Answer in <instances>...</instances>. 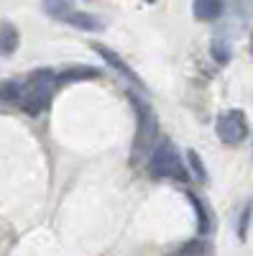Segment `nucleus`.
I'll return each instance as SVG.
<instances>
[{"instance_id": "f257e3e1", "label": "nucleus", "mask_w": 253, "mask_h": 256, "mask_svg": "<svg viewBox=\"0 0 253 256\" xmlns=\"http://www.w3.org/2000/svg\"><path fill=\"white\" fill-rule=\"evenodd\" d=\"M56 88H59L56 72H51V70L33 72L26 82H18V98H15V102L20 105V110H23V113L38 116V113H44L49 108V102H51Z\"/></svg>"}, {"instance_id": "f03ea898", "label": "nucleus", "mask_w": 253, "mask_h": 256, "mask_svg": "<svg viewBox=\"0 0 253 256\" xmlns=\"http://www.w3.org/2000/svg\"><path fill=\"white\" fill-rule=\"evenodd\" d=\"M149 172L151 177L156 180H189V169L184 166L177 146L172 141H161L154 152H151V159H149Z\"/></svg>"}, {"instance_id": "7ed1b4c3", "label": "nucleus", "mask_w": 253, "mask_h": 256, "mask_svg": "<svg viewBox=\"0 0 253 256\" xmlns=\"http://www.w3.org/2000/svg\"><path fill=\"white\" fill-rule=\"evenodd\" d=\"M131 102L138 113V128H136V146H133V159L138 162L143 154L151 152V146L156 141V131H159V123H156V113L154 108L146 100H141L138 95H131Z\"/></svg>"}, {"instance_id": "20e7f679", "label": "nucleus", "mask_w": 253, "mask_h": 256, "mask_svg": "<svg viewBox=\"0 0 253 256\" xmlns=\"http://www.w3.org/2000/svg\"><path fill=\"white\" fill-rule=\"evenodd\" d=\"M215 131H218L220 141L228 144V146L243 144L246 136H248L246 113L243 110H225V113H220L218 116V123H215Z\"/></svg>"}, {"instance_id": "39448f33", "label": "nucleus", "mask_w": 253, "mask_h": 256, "mask_svg": "<svg viewBox=\"0 0 253 256\" xmlns=\"http://www.w3.org/2000/svg\"><path fill=\"white\" fill-rule=\"evenodd\" d=\"M92 49H95V52H100V56H102L105 62H108L110 67H115L118 72H123V77H128L131 82H136V84H138V88H143V82L138 80V74H136V72H133V70L128 67V64H125V59H120V56H118V54H115L113 49L102 46V44H92Z\"/></svg>"}, {"instance_id": "423d86ee", "label": "nucleus", "mask_w": 253, "mask_h": 256, "mask_svg": "<svg viewBox=\"0 0 253 256\" xmlns=\"http://www.w3.org/2000/svg\"><path fill=\"white\" fill-rule=\"evenodd\" d=\"M20 44V36H18V28L10 24V20H0V54L3 56H10Z\"/></svg>"}, {"instance_id": "0eeeda50", "label": "nucleus", "mask_w": 253, "mask_h": 256, "mask_svg": "<svg viewBox=\"0 0 253 256\" xmlns=\"http://www.w3.org/2000/svg\"><path fill=\"white\" fill-rule=\"evenodd\" d=\"M225 10L223 0H195V16L200 20H218Z\"/></svg>"}, {"instance_id": "6e6552de", "label": "nucleus", "mask_w": 253, "mask_h": 256, "mask_svg": "<svg viewBox=\"0 0 253 256\" xmlns=\"http://www.w3.org/2000/svg\"><path fill=\"white\" fill-rule=\"evenodd\" d=\"M44 8H46V13H49L51 18L64 20V24H69V18L77 13V8H74L72 0H44Z\"/></svg>"}, {"instance_id": "1a4fd4ad", "label": "nucleus", "mask_w": 253, "mask_h": 256, "mask_svg": "<svg viewBox=\"0 0 253 256\" xmlns=\"http://www.w3.org/2000/svg\"><path fill=\"white\" fill-rule=\"evenodd\" d=\"M100 77V70L95 67H69L61 74H56L59 84H69V82H82V80H97Z\"/></svg>"}, {"instance_id": "9d476101", "label": "nucleus", "mask_w": 253, "mask_h": 256, "mask_svg": "<svg viewBox=\"0 0 253 256\" xmlns=\"http://www.w3.org/2000/svg\"><path fill=\"white\" fill-rule=\"evenodd\" d=\"M210 52H213V59L220 62V64H228L230 62V44L223 38H215L213 46H210Z\"/></svg>"}, {"instance_id": "9b49d317", "label": "nucleus", "mask_w": 253, "mask_h": 256, "mask_svg": "<svg viewBox=\"0 0 253 256\" xmlns=\"http://www.w3.org/2000/svg\"><path fill=\"white\" fill-rule=\"evenodd\" d=\"M187 162H189V166H192L195 177H197L200 182H205V180H207V172H205V166H202V162H200V154H197V152H187Z\"/></svg>"}, {"instance_id": "f8f14e48", "label": "nucleus", "mask_w": 253, "mask_h": 256, "mask_svg": "<svg viewBox=\"0 0 253 256\" xmlns=\"http://www.w3.org/2000/svg\"><path fill=\"white\" fill-rule=\"evenodd\" d=\"M187 198H189V202L195 205L197 216H200V233H207V230H210V220H207V212H205V208H202L200 198H197V195H187Z\"/></svg>"}, {"instance_id": "ddd939ff", "label": "nucleus", "mask_w": 253, "mask_h": 256, "mask_svg": "<svg viewBox=\"0 0 253 256\" xmlns=\"http://www.w3.org/2000/svg\"><path fill=\"white\" fill-rule=\"evenodd\" d=\"M207 251H210V246L205 241H192V244H184L179 248V254H207Z\"/></svg>"}, {"instance_id": "4468645a", "label": "nucleus", "mask_w": 253, "mask_h": 256, "mask_svg": "<svg viewBox=\"0 0 253 256\" xmlns=\"http://www.w3.org/2000/svg\"><path fill=\"white\" fill-rule=\"evenodd\" d=\"M248 220H251V205L243 210V216H241V230H238L241 238H246V226H248Z\"/></svg>"}, {"instance_id": "2eb2a0df", "label": "nucleus", "mask_w": 253, "mask_h": 256, "mask_svg": "<svg viewBox=\"0 0 253 256\" xmlns=\"http://www.w3.org/2000/svg\"><path fill=\"white\" fill-rule=\"evenodd\" d=\"M251 52H253V31H251Z\"/></svg>"}, {"instance_id": "dca6fc26", "label": "nucleus", "mask_w": 253, "mask_h": 256, "mask_svg": "<svg viewBox=\"0 0 253 256\" xmlns=\"http://www.w3.org/2000/svg\"><path fill=\"white\" fill-rule=\"evenodd\" d=\"M149 3H154V0H149Z\"/></svg>"}]
</instances>
